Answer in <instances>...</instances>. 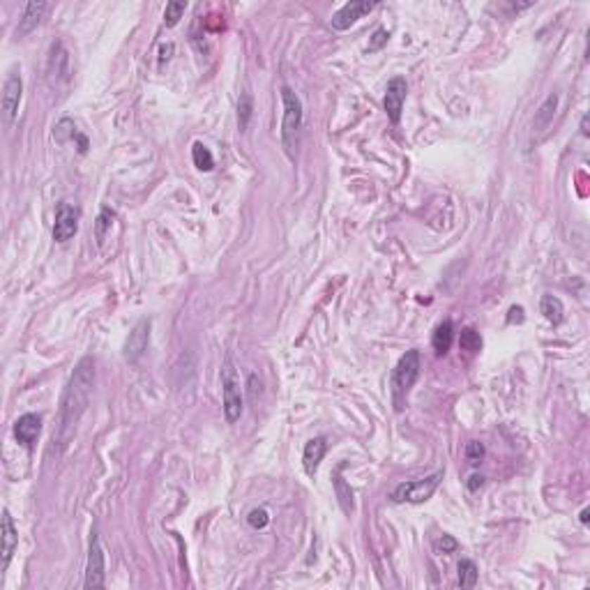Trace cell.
<instances>
[{
	"label": "cell",
	"instance_id": "obj_1",
	"mask_svg": "<svg viewBox=\"0 0 590 590\" xmlns=\"http://www.w3.org/2000/svg\"><path fill=\"white\" fill-rule=\"evenodd\" d=\"M95 385V362L93 357H81L79 364L74 367L70 383L65 387L63 402H60V443L65 445L70 436L77 429L81 415L86 413L90 404V395H93Z\"/></svg>",
	"mask_w": 590,
	"mask_h": 590
},
{
	"label": "cell",
	"instance_id": "obj_2",
	"mask_svg": "<svg viewBox=\"0 0 590 590\" xmlns=\"http://www.w3.org/2000/svg\"><path fill=\"white\" fill-rule=\"evenodd\" d=\"M281 104H284V115H281V146H284L288 160H295L297 146H300L302 122H304L302 99L288 86H284L281 88Z\"/></svg>",
	"mask_w": 590,
	"mask_h": 590
},
{
	"label": "cell",
	"instance_id": "obj_3",
	"mask_svg": "<svg viewBox=\"0 0 590 590\" xmlns=\"http://www.w3.org/2000/svg\"><path fill=\"white\" fill-rule=\"evenodd\" d=\"M420 351H406L402 357H399L397 367L392 369V378H390V387H392V404L395 411L402 413L406 406V399H409L411 387L415 385V380L420 376Z\"/></svg>",
	"mask_w": 590,
	"mask_h": 590
},
{
	"label": "cell",
	"instance_id": "obj_4",
	"mask_svg": "<svg viewBox=\"0 0 590 590\" xmlns=\"http://www.w3.org/2000/svg\"><path fill=\"white\" fill-rule=\"evenodd\" d=\"M222 399H224V415H226L229 425H236L243 415V385H240L236 364L231 360V355H226L222 367Z\"/></svg>",
	"mask_w": 590,
	"mask_h": 590
},
{
	"label": "cell",
	"instance_id": "obj_5",
	"mask_svg": "<svg viewBox=\"0 0 590 590\" xmlns=\"http://www.w3.org/2000/svg\"><path fill=\"white\" fill-rule=\"evenodd\" d=\"M440 480H443V470H438V473H434V475H429L425 480L402 482V485L395 487V492L390 498H392V503H413V505L427 503L429 498L436 494Z\"/></svg>",
	"mask_w": 590,
	"mask_h": 590
},
{
	"label": "cell",
	"instance_id": "obj_6",
	"mask_svg": "<svg viewBox=\"0 0 590 590\" xmlns=\"http://www.w3.org/2000/svg\"><path fill=\"white\" fill-rule=\"evenodd\" d=\"M104 572H106V563H104V549L102 542H99L97 530L90 537V549H88V563H86V579H83V588L95 590V588H104Z\"/></svg>",
	"mask_w": 590,
	"mask_h": 590
},
{
	"label": "cell",
	"instance_id": "obj_7",
	"mask_svg": "<svg viewBox=\"0 0 590 590\" xmlns=\"http://www.w3.org/2000/svg\"><path fill=\"white\" fill-rule=\"evenodd\" d=\"M150 319H141L134 328H132L127 342H124L122 348V357L127 360L129 364H136L141 357L146 355L148 351V344H150Z\"/></svg>",
	"mask_w": 590,
	"mask_h": 590
},
{
	"label": "cell",
	"instance_id": "obj_8",
	"mask_svg": "<svg viewBox=\"0 0 590 590\" xmlns=\"http://www.w3.org/2000/svg\"><path fill=\"white\" fill-rule=\"evenodd\" d=\"M21 95H23L21 74L16 72V70H12L10 74H7L5 86H3V118H5L7 127H10V124L16 120V115H19Z\"/></svg>",
	"mask_w": 590,
	"mask_h": 590
},
{
	"label": "cell",
	"instance_id": "obj_9",
	"mask_svg": "<svg viewBox=\"0 0 590 590\" xmlns=\"http://www.w3.org/2000/svg\"><path fill=\"white\" fill-rule=\"evenodd\" d=\"M406 95H409V83H406L404 77H392V79L387 81L383 106H385V113H387V118H390V122H392V124L402 122Z\"/></svg>",
	"mask_w": 590,
	"mask_h": 590
},
{
	"label": "cell",
	"instance_id": "obj_10",
	"mask_svg": "<svg viewBox=\"0 0 590 590\" xmlns=\"http://www.w3.org/2000/svg\"><path fill=\"white\" fill-rule=\"evenodd\" d=\"M376 7H378V3H369V0H351V3L342 5L335 14H332L330 26L335 30H348L351 26H355L357 19H362L364 14L373 12Z\"/></svg>",
	"mask_w": 590,
	"mask_h": 590
},
{
	"label": "cell",
	"instance_id": "obj_11",
	"mask_svg": "<svg viewBox=\"0 0 590 590\" xmlns=\"http://www.w3.org/2000/svg\"><path fill=\"white\" fill-rule=\"evenodd\" d=\"M79 219H81L79 207H74L72 203H60V205H58L56 222H53V240H56V243H68L70 238L77 236Z\"/></svg>",
	"mask_w": 590,
	"mask_h": 590
},
{
	"label": "cell",
	"instance_id": "obj_12",
	"mask_svg": "<svg viewBox=\"0 0 590 590\" xmlns=\"http://www.w3.org/2000/svg\"><path fill=\"white\" fill-rule=\"evenodd\" d=\"M0 539H3V549H0V572H5L7 565L12 560L16 544H19V533H16L10 510H3V519H0Z\"/></svg>",
	"mask_w": 590,
	"mask_h": 590
},
{
	"label": "cell",
	"instance_id": "obj_13",
	"mask_svg": "<svg viewBox=\"0 0 590 590\" xmlns=\"http://www.w3.org/2000/svg\"><path fill=\"white\" fill-rule=\"evenodd\" d=\"M41 434V418L37 413H26L21 415L19 420L14 422V438L16 443H21L23 447H30L35 445V440Z\"/></svg>",
	"mask_w": 590,
	"mask_h": 590
},
{
	"label": "cell",
	"instance_id": "obj_14",
	"mask_svg": "<svg viewBox=\"0 0 590 590\" xmlns=\"http://www.w3.org/2000/svg\"><path fill=\"white\" fill-rule=\"evenodd\" d=\"M49 10H51V5L49 3H28L26 7H23L19 26H16V37H23V35H28V32L35 30Z\"/></svg>",
	"mask_w": 590,
	"mask_h": 590
},
{
	"label": "cell",
	"instance_id": "obj_15",
	"mask_svg": "<svg viewBox=\"0 0 590 590\" xmlns=\"http://www.w3.org/2000/svg\"><path fill=\"white\" fill-rule=\"evenodd\" d=\"M326 452H328V440L323 436H316L312 440H307L304 452H302V466H304L307 475H316V470H319Z\"/></svg>",
	"mask_w": 590,
	"mask_h": 590
},
{
	"label": "cell",
	"instance_id": "obj_16",
	"mask_svg": "<svg viewBox=\"0 0 590 590\" xmlns=\"http://www.w3.org/2000/svg\"><path fill=\"white\" fill-rule=\"evenodd\" d=\"M344 468H346V461L344 463H339V466L335 468V473H332V487H335V496H337V501L339 505H342V510L346 514H353L355 512V498H353V489L351 485L344 480Z\"/></svg>",
	"mask_w": 590,
	"mask_h": 590
},
{
	"label": "cell",
	"instance_id": "obj_17",
	"mask_svg": "<svg viewBox=\"0 0 590 590\" xmlns=\"http://www.w3.org/2000/svg\"><path fill=\"white\" fill-rule=\"evenodd\" d=\"M53 77H56L53 88H58V79L70 81V60H68V53H65L63 44H53L51 56H49V83L53 81Z\"/></svg>",
	"mask_w": 590,
	"mask_h": 590
},
{
	"label": "cell",
	"instance_id": "obj_18",
	"mask_svg": "<svg viewBox=\"0 0 590 590\" xmlns=\"http://www.w3.org/2000/svg\"><path fill=\"white\" fill-rule=\"evenodd\" d=\"M556 109H558V95L551 93L549 97L544 99V104L539 106V109L535 111V118H533V132H544V129H549V124L553 122Z\"/></svg>",
	"mask_w": 590,
	"mask_h": 590
},
{
	"label": "cell",
	"instance_id": "obj_19",
	"mask_svg": "<svg viewBox=\"0 0 590 590\" xmlns=\"http://www.w3.org/2000/svg\"><path fill=\"white\" fill-rule=\"evenodd\" d=\"M452 339H454V326L452 321H443L440 326L434 330V337H431V346H434V351L438 355H445L450 351L452 346Z\"/></svg>",
	"mask_w": 590,
	"mask_h": 590
},
{
	"label": "cell",
	"instance_id": "obj_20",
	"mask_svg": "<svg viewBox=\"0 0 590 590\" xmlns=\"http://www.w3.org/2000/svg\"><path fill=\"white\" fill-rule=\"evenodd\" d=\"M539 312L544 314V319L553 323V326H560L563 323V316H565V307L560 302V297L556 295H542V302H539Z\"/></svg>",
	"mask_w": 590,
	"mask_h": 590
},
{
	"label": "cell",
	"instance_id": "obj_21",
	"mask_svg": "<svg viewBox=\"0 0 590 590\" xmlns=\"http://www.w3.org/2000/svg\"><path fill=\"white\" fill-rule=\"evenodd\" d=\"M192 160H194V166L198 171H212L214 169V157H212V153L207 150V148L203 146V143H196L192 146Z\"/></svg>",
	"mask_w": 590,
	"mask_h": 590
},
{
	"label": "cell",
	"instance_id": "obj_22",
	"mask_svg": "<svg viewBox=\"0 0 590 590\" xmlns=\"http://www.w3.org/2000/svg\"><path fill=\"white\" fill-rule=\"evenodd\" d=\"M459 586L461 588H475L477 586V567L475 563L463 558L459 563Z\"/></svg>",
	"mask_w": 590,
	"mask_h": 590
},
{
	"label": "cell",
	"instance_id": "obj_23",
	"mask_svg": "<svg viewBox=\"0 0 590 590\" xmlns=\"http://www.w3.org/2000/svg\"><path fill=\"white\" fill-rule=\"evenodd\" d=\"M459 348H461V351H466V353H477L480 348H482V337H480V332H475L473 328L461 330V335H459Z\"/></svg>",
	"mask_w": 590,
	"mask_h": 590
},
{
	"label": "cell",
	"instance_id": "obj_24",
	"mask_svg": "<svg viewBox=\"0 0 590 590\" xmlns=\"http://www.w3.org/2000/svg\"><path fill=\"white\" fill-rule=\"evenodd\" d=\"M113 210L111 207H102V212H99V217H97V224H95V233H97V243L102 245L104 243V238L106 233H109V229H111V224H113Z\"/></svg>",
	"mask_w": 590,
	"mask_h": 590
},
{
	"label": "cell",
	"instance_id": "obj_25",
	"mask_svg": "<svg viewBox=\"0 0 590 590\" xmlns=\"http://www.w3.org/2000/svg\"><path fill=\"white\" fill-rule=\"evenodd\" d=\"M187 10V3H182V0H173V3H166V10H164V23L169 28H173L176 23L182 19V14Z\"/></svg>",
	"mask_w": 590,
	"mask_h": 590
},
{
	"label": "cell",
	"instance_id": "obj_26",
	"mask_svg": "<svg viewBox=\"0 0 590 590\" xmlns=\"http://www.w3.org/2000/svg\"><path fill=\"white\" fill-rule=\"evenodd\" d=\"M252 113H254L252 97H249V95H243V97H240V104H238V124H240V129H247V127H249V120H252Z\"/></svg>",
	"mask_w": 590,
	"mask_h": 590
},
{
	"label": "cell",
	"instance_id": "obj_27",
	"mask_svg": "<svg viewBox=\"0 0 590 590\" xmlns=\"http://www.w3.org/2000/svg\"><path fill=\"white\" fill-rule=\"evenodd\" d=\"M485 445L480 443V440H470V443L466 445V461L470 463V466H480L482 459H485Z\"/></svg>",
	"mask_w": 590,
	"mask_h": 590
},
{
	"label": "cell",
	"instance_id": "obj_28",
	"mask_svg": "<svg viewBox=\"0 0 590 590\" xmlns=\"http://www.w3.org/2000/svg\"><path fill=\"white\" fill-rule=\"evenodd\" d=\"M247 523H249V526H252L254 530H263V528L270 523V514H268V510H263V508H254L252 512L247 514Z\"/></svg>",
	"mask_w": 590,
	"mask_h": 590
},
{
	"label": "cell",
	"instance_id": "obj_29",
	"mask_svg": "<svg viewBox=\"0 0 590 590\" xmlns=\"http://www.w3.org/2000/svg\"><path fill=\"white\" fill-rule=\"evenodd\" d=\"M387 39H390V32L385 28H376L373 30V35L369 39V46H367V51L373 53V51H380L385 44H387Z\"/></svg>",
	"mask_w": 590,
	"mask_h": 590
},
{
	"label": "cell",
	"instance_id": "obj_30",
	"mask_svg": "<svg viewBox=\"0 0 590 590\" xmlns=\"http://www.w3.org/2000/svg\"><path fill=\"white\" fill-rule=\"evenodd\" d=\"M436 551L438 553H454L456 551V546H459V542H456L454 537H450V535H443V537H438L436 539Z\"/></svg>",
	"mask_w": 590,
	"mask_h": 590
},
{
	"label": "cell",
	"instance_id": "obj_31",
	"mask_svg": "<svg viewBox=\"0 0 590 590\" xmlns=\"http://www.w3.org/2000/svg\"><path fill=\"white\" fill-rule=\"evenodd\" d=\"M523 321H526V316H523V307H519V304L510 307V312H508V323H510V326H514V323H523Z\"/></svg>",
	"mask_w": 590,
	"mask_h": 590
},
{
	"label": "cell",
	"instance_id": "obj_32",
	"mask_svg": "<svg viewBox=\"0 0 590 590\" xmlns=\"http://www.w3.org/2000/svg\"><path fill=\"white\" fill-rule=\"evenodd\" d=\"M482 487H485V477H482V475H470L468 482H466V489H468L470 494H475L477 489H482Z\"/></svg>",
	"mask_w": 590,
	"mask_h": 590
},
{
	"label": "cell",
	"instance_id": "obj_33",
	"mask_svg": "<svg viewBox=\"0 0 590 590\" xmlns=\"http://www.w3.org/2000/svg\"><path fill=\"white\" fill-rule=\"evenodd\" d=\"M171 53H173V44H169V46H162V56H160V63L169 60V58H171Z\"/></svg>",
	"mask_w": 590,
	"mask_h": 590
},
{
	"label": "cell",
	"instance_id": "obj_34",
	"mask_svg": "<svg viewBox=\"0 0 590 590\" xmlns=\"http://www.w3.org/2000/svg\"><path fill=\"white\" fill-rule=\"evenodd\" d=\"M581 134L588 136V113L584 115V118H581Z\"/></svg>",
	"mask_w": 590,
	"mask_h": 590
},
{
	"label": "cell",
	"instance_id": "obj_35",
	"mask_svg": "<svg viewBox=\"0 0 590 590\" xmlns=\"http://www.w3.org/2000/svg\"><path fill=\"white\" fill-rule=\"evenodd\" d=\"M581 523H588V510L581 512Z\"/></svg>",
	"mask_w": 590,
	"mask_h": 590
}]
</instances>
